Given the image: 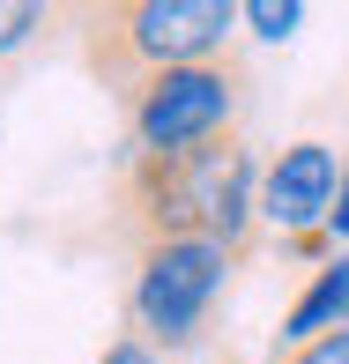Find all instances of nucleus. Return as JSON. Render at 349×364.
<instances>
[{"instance_id": "nucleus-5", "label": "nucleus", "mask_w": 349, "mask_h": 364, "mask_svg": "<svg viewBox=\"0 0 349 364\" xmlns=\"http://www.w3.org/2000/svg\"><path fill=\"white\" fill-rule=\"evenodd\" d=\"M342 178H349V164L327 141H290L268 171H260V223L282 230V238L327 230V216H335V201H342Z\"/></svg>"}, {"instance_id": "nucleus-2", "label": "nucleus", "mask_w": 349, "mask_h": 364, "mask_svg": "<svg viewBox=\"0 0 349 364\" xmlns=\"http://www.w3.org/2000/svg\"><path fill=\"white\" fill-rule=\"evenodd\" d=\"M82 68L112 105H134L156 75L171 68H201V60L238 53V0H104L82 8Z\"/></svg>"}, {"instance_id": "nucleus-6", "label": "nucleus", "mask_w": 349, "mask_h": 364, "mask_svg": "<svg viewBox=\"0 0 349 364\" xmlns=\"http://www.w3.org/2000/svg\"><path fill=\"white\" fill-rule=\"evenodd\" d=\"M335 327H349V253H335L320 275L305 283V297H297L290 312H282V335L275 350H297V342L312 335H335Z\"/></svg>"}, {"instance_id": "nucleus-4", "label": "nucleus", "mask_w": 349, "mask_h": 364, "mask_svg": "<svg viewBox=\"0 0 349 364\" xmlns=\"http://www.w3.org/2000/svg\"><path fill=\"white\" fill-rule=\"evenodd\" d=\"M245 105H253V68L238 53L201 60V68H171L127 105L134 156H178V149L223 141V134H238Z\"/></svg>"}, {"instance_id": "nucleus-3", "label": "nucleus", "mask_w": 349, "mask_h": 364, "mask_svg": "<svg viewBox=\"0 0 349 364\" xmlns=\"http://www.w3.org/2000/svg\"><path fill=\"white\" fill-rule=\"evenodd\" d=\"M245 268L238 245H215V238H163L134 253V290H127V312H134V335L149 350H193L208 335V312L223 283Z\"/></svg>"}, {"instance_id": "nucleus-12", "label": "nucleus", "mask_w": 349, "mask_h": 364, "mask_svg": "<svg viewBox=\"0 0 349 364\" xmlns=\"http://www.w3.org/2000/svg\"><path fill=\"white\" fill-rule=\"evenodd\" d=\"M223 364H230V357H223Z\"/></svg>"}, {"instance_id": "nucleus-10", "label": "nucleus", "mask_w": 349, "mask_h": 364, "mask_svg": "<svg viewBox=\"0 0 349 364\" xmlns=\"http://www.w3.org/2000/svg\"><path fill=\"white\" fill-rule=\"evenodd\" d=\"M97 364H163V350H149L141 335H119V342H112V350L97 357Z\"/></svg>"}, {"instance_id": "nucleus-11", "label": "nucleus", "mask_w": 349, "mask_h": 364, "mask_svg": "<svg viewBox=\"0 0 349 364\" xmlns=\"http://www.w3.org/2000/svg\"><path fill=\"white\" fill-rule=\"evenodd\" d=\"M327 230H335V238H349V178H342V201H335V216H327Z\"/></svg>"}, {"instance_id": "nucleus-1", "label": "nucleus", "mask_w": 349, "mask_h": 364, "mask_svg": "<svg viewBox=\"0 0 349 364\" xmlns=\"http://www.w3.org/2000/svg\"><path fill=\"white\" fill-rule=\"evenodd\" d=\"M260 230V171L245 134L178 149V156H127L119 193H112V238L127 253L163 238H215L253 253Z\"/></svg>"}, {"instance_id": "nucleus-9", "label": "nucleus", "mask_w": 349, "mask_h": 364, "mask_svg": "<svg viewBox=\"0 0 349 364\" xmlns=\"http://www.w3.org/2000/svg\"><path fill=\"white\" fill-rule=\"evenodd\" d=\"M245 23H253L260 30V38H290V30H297V15H305V8H297V0H282V8H275V0H245Z\"/></svg>"}, {"instance_id": "nucleus-7", "label": "nucleus", "mask_w": 349, "mask_h": 364, "mask_svg": "<svg viewBox=\"0 0 349 364\" xmlns=\"http://www.w3.org/2000/svg\"><path fill=\"white\" fill-rule=\"evenodd\" d=\"M53 23H68V15H60V8H45V0H0V60L30 53V45H38Z\"/></svg>"}, {"instance_id": "nucleus-8", "label": "nucleus", "mask_w": 349, "mask_h": 364, "mask_svg": "<svg viewBox=\"0 0 349 364\" xmlns=\"http://www.w3.org/2000/svg\"><path fill=\"white\" fill-rule=\"evenodd\" d=\"M268 364H349V327L312 335V342H297V350H268Z\"/></svg>"}]
</instances>
